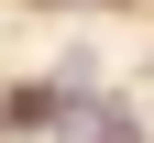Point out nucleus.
Returning a JSON list of instances; mask_svg holds the SVG:
<instances>
[{"label": "nucleus", "mask_w": 154, "mask_h": 143, "mask_svg": "<svg viewBox=\"0 0 154 143\" xmlns=\"http://www.w3.org/2000/svg\"><path fill=\"white\" fill-rule=\"evenodd\" d=\"M88 143H143V132H132V121L110 110V121H88Z\"/></svg>", "instance_id": "obj_1"}]
</instances>
